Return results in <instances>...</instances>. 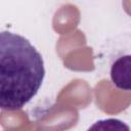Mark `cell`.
Returning <instances> with one entry per match:
<instances>
[{"label": "cell", "instance_id": "1", "mask_svg": "<svg viewBox=\"0 0 131 131\" xmlns=\"http://www.w3.org/2000/svg\"><path fill=\"white\" fill-rule=\"evenodd\" d=\"M45 77L42 55L25 37L0 33V108L24 107L38 92Z\"/></svg>", "mask_w": 131, "mask_h": 131}, {"label": "cell", "instance_id": "2", "mask_svg": "<svg viewBox=\"0 0 131 131\" xmlns=\"http://www.w3.org/2000/svg\"><path fill=\"white\" fill-rule=\"evenodd\" d=\"M111 78L118 88L130 89V55L121 56L112 64Z\"/></svg>", "mask_w": 131, "mask_h": 131}]
</instances>
